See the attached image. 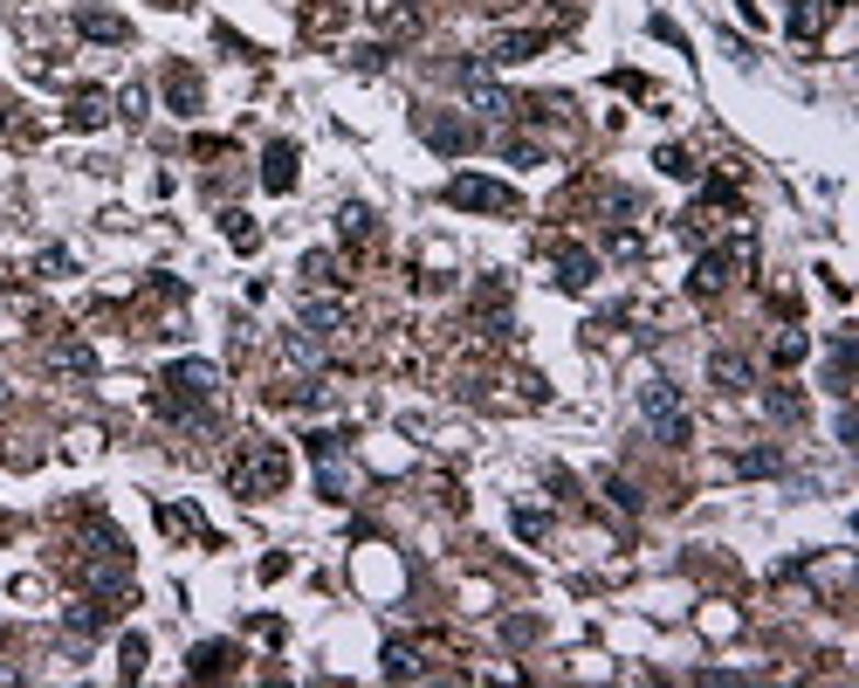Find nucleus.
Here are the masks:
<instances>
[{
  "label": "nucleus",
  "mask_w": 859,
  "mask_h": 688,
  "mask_svg": "<svg viewBox=\"0 0 859 688\" xmlns=\"http://www.w3.org/2000/svg\"><path fill=\"white\" fill-rule=\"evenodd\" d=\"M296 324L309 330V338H330V330H344V324H351V296L303 290V303H296Z\"/></svg>",
  "instance_id": "nucleus-6"
},
{
  "label": "nucleus",
  "mask_w": 859,
  "mask_h": 688,
  "mask_svg": "<svg viewBox=\"0 0 859 688\" xmlns=\"http://www.w3.org/2000/svg\"><path fill=\"white\" fill-rule=\"evenodd\" d=\"M420 138L433 145V151H467V145H475V132H467V124H454V117H420Z\"/></svg>",
  "instance_id": "nucleus-15"
},
{
  "label": "nucleus",
  "mask_w": 859,
  "mask_h": 688,
  "mask_svg": "<svg viewBox=\"0 0 859 688\" xmlns=\"http://www.w3.org/2000/svg\"><path fill=\"white\" fill-rule=\"evenodd\" d=\"M76 35H83V42H132V21L103 14V8H83V14H76Z\"/></svg>",
  "instance_id": "nucleus-14"
},
{
  "label": "nucleus",
  "mask_w": 859,
  "mask_h": 688,
  "mask_svg": "<svg viewBox=\"0 0 859 688\" xmlns=\"http://www.w3.org/2000/svg\"><path fill=\"white\" fill-rule=\"evenodd\" d=\"M221 221H227V241L234 248H262V227H255L248 214H221Z\"/></svg>",
  "instance_id": "nucleus-28"
},
{
  "label": "nucleus",
  "mask_w": 859,
  "mask_h": 688,
  "mask_svg": "<svg viewBox=\"0 0 859 688\" xmlns=\"http://www.w3.org/2000/svg\"><path fill=\"white\" fill-rule=\"evenodd\" d=\"M111 613H117V606H111V599H103V593H90V599H76V606H63V633H69V641H97V633H103V627H111Z\"/></svg>",
  "instance_id": "nucleus-9"
},
{
  "label": "nucleus",
  "mask_w": 859,
  "mask_h": 688,
  "mask_svg": "<svg viewBox=\"0 0 859 688\" xmlns=\"http://www.w3.org/2000/svg\"><path fill=\"white\" fill-rule=\"evenodd\" d=\"M660 172H674V180H694V166H688V151H674V145L660 151Z\"/></svg>",
  "instance_id": "nucleus-34"
},
{
  "label": "nucleus",
  "mask_w": 859,
  "mask_h": 688,
  "mask_svg": "<svg viewBox=\"0 0 859 688\" xmlns=\"http://www.w3.org/2000/svg\"><path fill=\"white\" fill-rule=\"evenodd\" d=\"M606 489H612V503H619V509H640V496H633V482H619V475H612V482H606Z\"/></svg>",
  "instance_id": "nucleus-37"
},
{
  "label": "nucleus",
  "mask_w": 859,
  "mask_h": 688,
  "mask_svg": "<svg viewBox=\"0 0 859 688\" xmlns=\"http://www.w3.org/2000/svg\"><path fill=\"white\" fill-rule=\"evenodd\" d=\"M516 538L543 544V538H551V517H543V509H516Z\"/></svg>",
  "instance_id": "nucleus-29"
},
{
  "label": "nucleus",
  "mask_w": 859,
  "mask_h": 688,
  "mask_svg": "<svg viewBox=\"0 0 859 688\" xmlns=\"http://www.w3.org/2000/svg\"><path fill=\"white\" fill-rule=\"evenodd\" d=\"M372 207H364V200H344V207H337V235H344V241H372Z\"/></svg>",
  "instance_id": "nucleus-19"
},
{
  "label": "nucleus",
  "mask_w": 859,
  "mask_h": 688,
  "mask_svg": "<svg viewBox=\"0 0 859 688\" xmlns=\"http://www.w3.org/2000/svg\"><path fill=\"white\" fill-rule=\"evenodd\" d=\"M804 359V338H798V330H784V338H777V365H798Z\"/></svg>",
  "instance_id": "nucleus-35"
},
{
  "label": "nucleus",
  "mask_w": 859,
  "mask_h": 688,
  "mask_svg": "<svg viewBox=\"0 0 859 688\" xmlns=\"http://www.w3.org/2000/svg\"><path fill=\"white\" fill-rule=\"evenodd\" d=\"M282 351H290V365H317V345H309V338H290Z\"/></svg>",
  "instance_id": "nucleus-36"
},
{
  "label": "nucleus",
  "mask_w": 859,
  "mask_h": 688,
  "mask_svg": "<svg viewBox=\"0 0 859 688\" xmlns=\"http://www.w3.org/2000/svg\"><path fill=\"white\" fill-rule=\"evenodd\" d=\"M764 414L784 420V427H798V420H804V393H798V386H770V393H764Z\"/></svg>",
  "instance_id": "nucleus-20"
},
{
  "label": "nucleus",
  "mask_w": 859,
  "mask_h": 688,
  "mask_svg": "<svg viewBox=\"0 0 859 688\" xmlns=\"http://www.w3.org/2000/svg\"><path fill=\"white\" fill-rule=\"evenodd\" d=\"M193 675H227V647H221V641L193 647Z\"/></svg>",
  "instance_id": "nucleus-30"
},
{
  "label": "nucleus",
  "mask_w": 859,
  "mask_h": 688,
  "mask_svg": "<svg viewBox=\"0 0 859 688\" xmlns=\"http://www.w3.org/2000/svg\"><path fill=\"white\" fill-rule=\"evenodd\" d=\"M736 262H749V248H709V255H701V262H694L688 290H694V296H715V290L728 283V269H736Z\"/></svg>",
  "instance_id": "nucleus-10"
},
{
  "label": "nucleus",
  "mask_w": 859,
  "mask_h": 688,
  "mask_svg": "<svg viewBox=\"0 0 859 688\" xmlns=\"http://www.w3.org/2000/svg\"><path fill=\"white\" fill-rule=\"evenodd\" d=\"M825 14H832V0H798V8H791V35L812 42V35L825 29Z\"/></svg>",
  "instance_id": "nucleus-22"
},
{
  "label": "nucleus",
  "mask_w": 859,
  "mask_h": 688,
  "mask_svg": "<svg viewBox=\"0 0 859 688\" xmlns=\"http://www.w3.org/2000/svg\"><path fill=\"white\" fill-rule=\"evenodd\" d=\"M454 83H461V97H467V104H475V111H488V117H509V111H516V97H509L502 83H488L482 69H461Z\"/></svg>",
  "instance_id": "nucleus-11"
},
{
  "label": "nucleus",
  "mask_w": 859,
  "mask_h": 688,
  "mask_svg": "<svg viewBox=\"0 0 859 688\" xmlns=\"http://www.w3.org/2000/svg\"><path fill=\"white\" fill-rule=\"evenodd\" d=\"M159 386H166V414H200V406H214L221 399V365H206V359H172L166 372H159Z\"/></svg>",
  "instance_id": "nucleus-4"
},
{
  "label": "nucleus",
  "mask_w": 859,
  "mask_h": 688,
  "mask_svg": "<svg viewBox=\"0 0 859 688\" xmlns=\"http://www.w3.org/2000/svg\"><path fill=\"white\" fill-rule=\"evenodd\" d=\"M227 482H234V496H248V503L282 496V489H290V448H282V441H262V435L241 441V454H234Z\"/></svg>",
  "instance_id": "nucleus-1"
},
{
  "label": "nucleus",
  "mask_w": 859,
  "mask_h": 688,
  "mask_svg": "<svg viewBox=\"0 0 859 688\" xmlns=\"http://www.w3.org/2000/svg\"><path fill=\"white\" fill-rule=\"evenodd\" d=\"M83 585H90V593H103V599H117L124 585H132V551H124V538H117L103 517L83 530Z\"/></svg>",
  "instance_id": "nucleus-2"
},
{
  "label": "nucleus",
  "mask_w": 859,
  "mask_h": 688,
  "mask_svg": "<svg viewBox=\"0 0 859 688\" xmlns=\"http://www.w3.org/2000/svg\"><path fill=\"white\" fill-rule=\"evenodd\" d=\"M337 283V262H330V255L317 248V255H303V290H330Z\"/></svg>",
  "instance_id": "nucleus-26"
},
{
  "label": "nucleus",
  "mask_w": 859,
  "mask_h": 688,
  "mask_svg": "<svg viewBox=\"0 0 859 688\" xmlns=\"http://www.w3.org/2000/svg\"><path fill=\"white\" fill-rule=\"evenodd\" d=\"M412 675H427V661H420V647H406V641H393V647H385V681H412Z\"/></svg>",
  "instance_id": "nucleus-21"
},
{
  "label": "nucleus",
  "mask_w": 859,
  "mask_h": 688,
  "mask_svg": "<svg viewBox=\"0 0 859 688\" xmlns=\"http://www.w3.org/2000/svg\"><path fill=\"white\" fill-rule=\"evenodd\" d=\"M709 379H715L722 393H749V386H757V365H749L743 351H715V359H709Z\"/></svg>",
  "instance_id": "nucleus-12"
},
{
  "label": "nucleus",
  "mask_w": 859,
  "mask_h": 688,
  "mask_svg": "<svg viewBox=\"0 0 859 688\" xmlns=\"http://www.w3.org/2000/svg\"><path fill=\"white\" fill-rule=\"evenodd\" d=\"M262 187H269V193H290V187H296V145H290V138H275V145L262 151Z\"/></svg>",
  "instance_id": "nucleus-13"
},
{
  "label": "nucleus",
  "mask_w": 859,
  "mask_h": 688,
  "mask_svg": "<svg viewBox=\"0 0 859 688\" xmlns=\"http://www.w3.org/2000/svg\"><path fill=\"white\" fill-rule=\"evenodd\" d=\"M103 117H111V97L103 90H76L69 97V132H97Z\"/></svg>",
  "instance_id": "nucleus-17"
},
{
  "label": "nucleus",
  "mask_w": 859,
  "mask_h": 688,
  "mask_svg": "<svg viewBox=\"0 0 859 688\" xmlns=\"http://www.w3.org/2000/svg\"><path fill=\"white\" fill-rule=\"evenodd\" d=\"M551 269H557V290H570V296H585V290L598 283V262H591V248H578V241H557Z\"/></svg>",
  "instance_id": "nucleus-8"
},
{
  "label": "nucleus",
  "mask_w": 859,
  "mask_h": 688,
  "mask_svg": "<svg viewBox=\"0 0 859 688\" xmlns=\"http://www.w3.org/2000/svg\"><path fill=\"white\" fill-rule=\"evenodd\" d=\"M640 420H646V435H654L660 448H688V435H694V420L681 406V386H667V379H646L640 386Z\"/></svg>",
  "instance_id": "nucleus-3"
},
{
  "label": "nucleus",
  "mask_w": 859,
  "mask_h": 688,
  "mask_svg": "<svg viewBox=\"0 0 859 688\" xmlns=\"http://www.w3.org/2000/svg\"><path fill=\"white\" fill-rule=\"evenodd\" d=\"M35 269H42V275H69V248H42Z\"/></svg>",
  "instance_id": "nucleus-33"
},
{
  "label": "nucleus",
  "mask_w": 859,
  "mask_h": 688,
  "mask_svg": "<svg viewBox=\"0 0 859 688\" xmlns=\"http://www.w3.org/2000/svg\"><path fill=\"white\" fill-rule=\"evenodd\" d=\"M736 469H743V475H777V469H784V454H777V448H757V454H743Z\"/></svg>",
  "instance_id": "nucleus-31"
},
{
  "label": "nucleus",
  "mask_w": 859,
  "mask_h": 688,
  "mask_svg": "<svg viewBox=\"0 0 859 688\" xmlns=\"http://www.w3.org/2000/svg\"><path fill=\"white\" fill-rule=\"evenodd\" d=\"M145 654H151V647H145V633H124V661H117V675H124V681H138V675H145Z\"/></svg>",
  "instance_id": "nucleus-27"
},
{
  "label": "nucleus",
  "mask_w": 859,
  "mask_h": 688,
  "mask_svg": "<svg viewBox=\"0 0 859 688\" xmlns=\"http://www.w3.org/2000/svg\"><path fill=\"white\" fill-rule=\"evenodd\" d=\"M448 207H461V214H516V187L482 180V172H461V180H448Z\"/></svg>",
  "instance_id": "nucleus-5"
},
{
  "label": "nucleus",
  "mask_w": 859,
  "mask_h": 688,
  "mask_svg": "<svg viewBox=\"0 0 859 688\" xmlns=\"http://www.w3.org/2000/svg\"><path fill=\"white\" fill-rule=\"evenodd\" d=\"M839 441H846V448H859V420H852V406H839Z\"/></svg>",
  "instance_id": "nucleus-38"
},
{
  "label": "nucleus",
  "mask_w": 859,
  "mask_h": 688,
  "mask_svg": "<svg viewBox=\"0 0 859 688\" xmlns=\"http://www.w3.org/2000/svg\"><path fill=\"white\" fill-rule=\"evenodd\" d=\"M536 48H543V35H502L496 48H488V63H530Z\"/></svg>",
  "instance_id": "nucleus-23"
},
{
  "label": "nucleus",
  "mask_w": 859,
  "mask_h": 688,
  "mask_svg": "<svg viewBox=\"0 0 859 688\" xmlns=\"http://www.w3.org/2000/svg\"><path fill=\"white\" fill-rule=\"evenodd\" d=\"M117 117H124V124H145V117H151V90H145V83H124Z\"/></svg>",
  "instance_id": "nucleus-25"
},
{
  "label": "nucleus",
  "mask_w": 859,
  "mask_h": 688,
  "mask_svg": "<svg viewBox=\"0 0 859 688\" xmlns=\"http://www.w3.org/2000/svg\"><path fill=\"white\" fill-rule=\"evenodd\" d=\"M612 255H619V262H640V235H633V227H612Z\"/></svg>",
  "instance_id": "nucleus-32"
},
{
  "label": "nucleus",
  "mask_w": 859,
  "mask_h": 688,
  "mask_svg": "<svg viewBox=\"0 0 859 688\" xmlns=\"http://www.w3.org/2000/svg\"><path fill=\"white\" fill-rule=\"evenodd\" d=\"M48 365H56V372H76V379H90V372H97V351H90L83 338H56V345H48Z\"/></svg>",
  "instance_id": "nucleus-16"
},
{
  "label": "nucleus",
  "mask_w": 859,
  "mask_h": 688,
  "mask_svg": "<svg viewBox=\"0 0 859 688\" xmlns=\"http://www.w3.org/2000/svg\"><path fill=\"white\" fill-rule=\"evenodd\" d=\"M372 21H385V29H412V21H420V0H372Z\"/></svg>",
  "instance_id": "nucleus-24"
},
{
  "label": "nucleus",
  "mask_w": 859,
  "mask_h": 688,
  "mask_svg": "<svg viewBox=\"0 0 859 688\" xmlns=\"http://www.w3.org/2000/svg\"><path fill=\"white\" fill-rule=\"evenodd\" d=\"M151 8H187V0H151Z\"/></svg>",
  "instance_id": "nucleus-39"
},
{
  "label": "nucleus",
  "mask_w": 859,
  "mask_h": 688,
  "mask_svg": "<svg viewBox=\"0 0 859 688\" xmlns=\"http://www.w3.org/2000/svg\"><path fill=\"white\" fill-rule=\"evenodd\" d=\"M166 97H172L179 117H193V111H200V76H193L187 63H172V69H166Z\"/></svg>",
  "instance_id": "nucleus-18"
},
{
  "label": "nucleus",
  "mask_w": 859,
  "mask_h": 688,
  "mask_svg": "<svg viewBox=\"0 0 859 688\" xmlns=\"http://www.w3.org/2000/svg\"><path fill=\"white\" fill-rule=\"evenodd\" d=\"M309 454H317V489L330 503H344L351 496V462H344V448H337V435H309Z\"/></svg>",
  "instance_id": "nucleus-7"
}]
</instances>
